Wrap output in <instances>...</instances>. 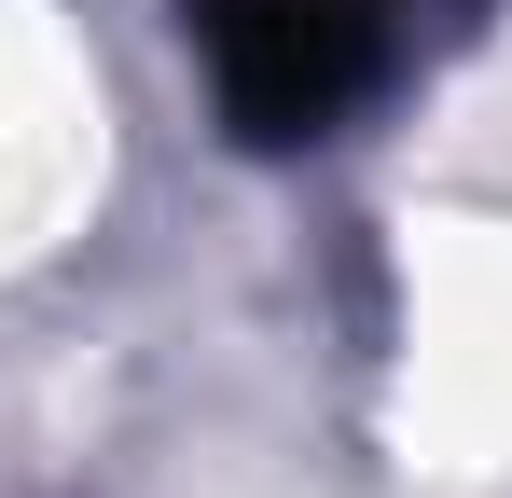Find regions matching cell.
<instances>
[{
	"label": "cell",
	"instance_id": "6da1fadb",
	"mask_svg": "<svg viewBox=\"0 0 512 498\" xmlns=\"http://www.w3.org/2000/svg\"><path fill=\"white\" fill-rule=\"evenodd\" d=\"M194 56H208V97L250 153H291L319 139L360 70H374V14L360 0H194Z\"/></svg>",
	"mask_w": 512,
	"mask_h": 498
}]
</instances>
